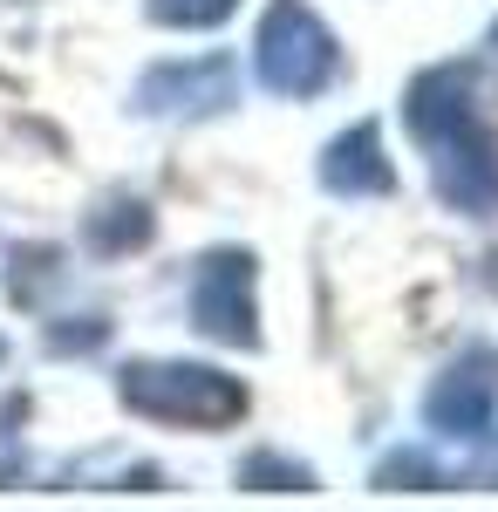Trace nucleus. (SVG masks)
<instances>
[{
  "label": "nucleus",
  "instance_id": "obj_2",
  "mask_svg": "<svg viewBox=\"0 0 498 512\" xmlns=\"http://www.w3.org/2000/svg\"><path fill=\"white\" fill-rule=\"evenodd\" d=\"M492 396H498V355H492V349H471L458 369L437 383V396H430V417H437L444 431L471 437V431H485Z\"/></svg>",
  "mask_w": 498,
  "mask_h": 512
},
{
  "label": "nucleus",
  "instance_id": "obj_1",
  "mask_svg": "<svg viewBox=\"0 0 498 512\" xmlns=\"http://www.w3.org/2000/svg\"><path fill=\"white\" fill-rule=\"evenodd\" d=\"M417 137L430 144L444 198L464 205V212H492L498 205V144H492V130L478 123L458 76H430L417 89Z\"/></svg>",
  "mask_w": 498,
  "mask_h": 512
}]
</instances>
